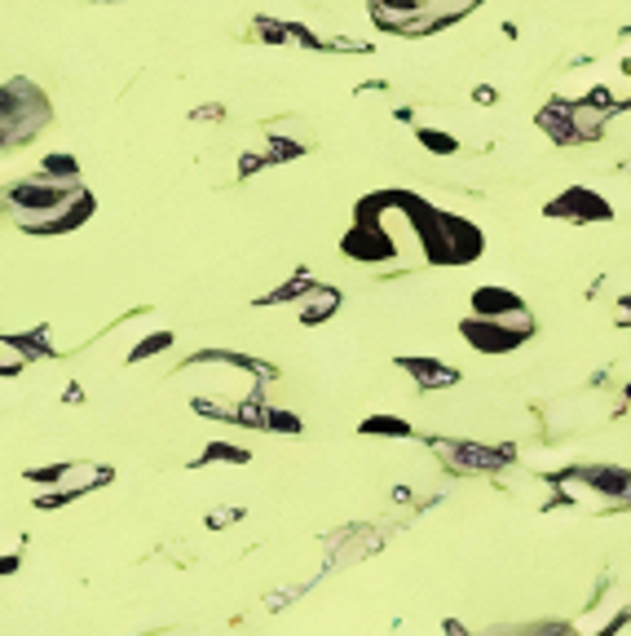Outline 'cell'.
I'll return each mask as SVG.
<instances>
[{"label":"cell","mask_w":631,"mask_h":636,"mask_svg":"<svg viewBox=\"0 0 631 636\" xmlns=\"http://www.w3.org/2000/svg\"><path fill=\"white\" fill-rule=\"evenodd\" d=\"M419 146H425L429 155H455L460 151V142H455V133H442V129H429V125H419Z\"/></svg>","instance_id":"6"},{"label":"cell","mask_w":631,"mask_h":636,"mask_svg":"<svg viewBox=\"0 0 631 636\" xmlns=\"http://www.w3.org/2000/svg\"><path fill=\"white\" fill-rule=\"evenodd\" d=\"M473 102H481V106H495V102H499V93H495L490 84H477V89H473Z\"/></svg>","instance_id":"9"},{"label":"cell","mask_w":631,"mask_h":636,"mask_svg":"<svg viewBox=\"0 0 631 636\" xmlns=\"http://www.w3.org/2000/svg\"><path fill=\"white\" fill-rule=\"evenodd\" d=\"M402 367L419 380V389H451V385L460 380V372H455V367H447V363H438V358H429V354H419V358H402Z\"/></svg>","instance_id":"3"},{"label":"cell","mask_w":631,"mask_h":636,"mask_svg":"<svg viewBox=\"0 0 631 636\" xmlns=\"http://www.w3.org/2000/svg\"><path fill=\"white\" fill-rule=\"evenodd\" d=\"M539 129L552 138V142H565L574 146V120H570V102H548L539 111Z\"/></svg>","instance_id":"4"},{"label":"cell","mask_w":631,"mask_h":636,"mask_svg":"<svg viewBox=\"0 0 631 636\" xmlns=\"http://www.w3.org/2000/svg\"><path fill=\"white\" fill-rule=\"evenodd\" d=\"M614 71H618V80H622V89L614 93V102H618V106H631V32H627L622 45H618V62H614Z\"/></svg>","instance_id":"5"},{"label":"cell","mask_w":631,"mask_h":636,"mask_svg":"<svg viewBox=\"0 0 631 636\" xmlns=\"http://www.w3.org/2000/svg\"><path fill=\"white\" fill-rule=\"evenodd\" d=\"M362 429H367V434H389V438H410V429H406L397 415H376V420L362 424Z\"/></svg>","instance_id":"7"},{"label":"cell","mask_w":631,"mask_h":636,"mask_svg":"<svg viewBox=\"0 0 631 636\" xmlns=\"http://www.w3.org/2000/svg\"><path fill=\"white\" fill-rule=\"evenodd\" d=\"M548 212H552V217H565V222H609V203L596 190H587V186L561 190V199H552Z\"/></svg>","instance_id":"1"},{"label":"cell","mask_w":631,"mask_h":636,"mask_svg":"<svg viewBox=\"0 0 631 636\" xmlns=\"http://www.w3.org/2000/svg\"><path fill=\"white\" fill-rule=\"evenodd\" d=\"M239 517H243L239 508H222V513H207V526H213V530H217V526H235Z\"/></svg>","instance_id":"8"},{"label":"cell","mask_w":631,"mask_h":636,"mask_svg":"<svg viewBox=\"0 0 631 636\" xmlns=\"http://www.w3.org/2000/svg\"><path fill=\"white\" fill-rule=\"evenodd\" d=\"M336 309H341V292L332 287V283H313L300 301H296V314H300V323H328V318H336Z\"/></svg>","instance_id":"2"}]
</instances>
